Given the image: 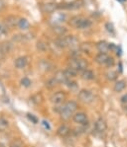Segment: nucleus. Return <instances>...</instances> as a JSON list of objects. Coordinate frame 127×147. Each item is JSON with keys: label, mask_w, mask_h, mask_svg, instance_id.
Instances as JSON below:
<instances>
[{"label": "nucleus", "mask_w": 127, "mask_h": 147, "mask_svg": "<svg viewBox=\"0 0 127 147\" xmlns=\"http://www.w3.org/2000/svg\"><path fill=\"white\" fill-rule=\"evenodd\" d=\"M10 49H11V45H10V43H7V42L0 43V58L5 57L10 51Z\"/></svg>", "instance_id": "nucleus-11"}, {"label": "nucleus", "mask_w": 127, "mask_h": 147, "mask_svg": "<svg viewBox=\"0 0 127 147\" xmlns=\"http://www.w3.org/2000/svg\"><path fill=\"white\" fill-rule=\"evenodd\" d=\"M40 67H41V69H43V70H45V71H50L53 66H52V64L49 61L43 60V61L40 63Z\"/></svg>", "instance_id": "nucleus-24"}, {"label": "nucleus", "mask_w": 127, "mask_h": 147, "mask_svg": "<svg viewBox=\"0 0 127 147\" xmlns=\"http://www.w3.org/2000/svg\"><path fill=\"white\" fill-rule=\"evenodd\" d=\"M91 47H90L89 44H83L81 47V51H85V53H89Z\"/></svg>", "instance_id": "nucleus-31"}, {"label": "nucleus", "mask_w": 127, "mask_h": 147, "mask_svg": "<svg viewBox=\"0 0 127 147\" xmlns=\"http://www.w3.org/2000/svg\"><path fill=\"white\" fill-rule=\"evenodd\" d=\"M105 29H106V31L108 32V33H110V34L114 33V27H113V25L111 23L105 24Z\"/></svg>", "instance_id": "nucleus-30"}, {"label": "nucleus", "mask_w": 127, "mask_h": 147, "mask_svg": "<svg viewBox=\"0 0 127 147\" xmlns=\"http://www.w3.org/2000/svg\"><path fill=\"white\" fill-rule=\"evenodd\" d=\"M109 57L107 55V53H99L98 55H96L95 57V61L97 62V63L99 64H103V65H105L107 62V60H108Z\"/></svg>", "instance_id": "nucleus-15"}, {"label": "nucleus", "mask_w": 127, "mask_h": 147, "mask_svg": "<svg viewBox=\"0 0 127 147\" xmlns=\"http://www.w3.org/2000/svg\"><path fill=\"white\" fill-rule=\"evenodd\" d=\"M81 49H73L72 53H71V57H72V58H79L81 57Z\"/></svg>", "instance_id": "nucleus-28"}, {"label": "nucleus", "mask_w": 127, "mask_h": 147, "mask_svg": "<svg viewBox=\"0 0 127 147\" xmlns=\"http://www.w3.org/2000/svg\"><path fill=\"white\" fill-rule=\"evenodd\" d=\"M57 85H58V82L56 81L54 77L46 82V87L47 88H50V89H52V88H54V87H56Z\"/></svg>", "instance_id": "nucleus-26"}, {"label": "nucleus", "mask_w": 127, "mask_h": 147, "mask_svg": "<svg viewBox=\"0 0 127 147\" xmlns=\"http://www.w3.org/2000/svg\"><path fill=\"white\" fill-rule=\"evenodd\" d=\"M67 96H66V93L63 92V91H58V92L54 93L51 97V102L55 105H61L65 102L66 100Z\"/></svg>", "instance_id": "nucleus-6"}, {"label": "nucleus", "mask_w": 127, "mask_h": 147, "mask_svg": "<svg viewBox=\"0 0 127 147\" xmlns=\"http://www.w3.org/2000/svg\"><path fill=\"white\" fill-rule=\"evenodd\" d=\"M9 147H23V144H22V142H21V141L17 140V141L13 142V143Z\"/></svg>", "instance_id": "nucleus-36"}, {"label": "nucleus", "mask_w": 127, "mask_h": 147, "mask_svg": "<svg viewBox=\"0 0 127 147\" xmlns=\"http://www.w3.org/2000/svg\"><path fill=\"white\" fill-rule=\"evenodd\" d=\"M120 102L122 104H127V93L126 94H124L123 96L120 98Z\"/></svg>", "instance_id": "nucleus-37"}, {"label": "nucleus", "mask_w": 127, "mask_h": 147, "mask_svg": "<svg viewBox=\"0 0 127 147\" xmlns=\"http://www.w3.org/2000/svg\"><path fill=\"white\" fill-rule=\"evenodd\" d=\"M67 86H68L69 88H71V89H74V88H76L77 87V83L75 81H73L72 79H70V80H68L67 81Z\"/></svg>", "instance_id": "nucleus-32"}, {"label": "nucleus", "mask_w": 127, "mask_h": 147, "mask_svg": "<svg viewBox=\"0 0 127 147\" xmlns=\"http://www.w3.org/2000/svg\"><path fill=\"white\" fill-rule=\"evenodd\" d=\"M94 128H95V130L99 133L104 132L107 128V124H106V122H105L104 118H99L98 120H96L95 124H94Z\"/></svg>", "instance_id": "nucleus-7"}, {"label": "nucleus", "mask_w": 127, "mask_h": 147, "mask_svg": "<svg viewBox=\"0 0 127 147\" xmlns=\"http://www.w3.org/2000/svg\"><path fill=\"white\" fill-rule=\"evenodd\" d=\"M58 8H59L58 4L51 2V3L43 4V5H42V11L44 13H53V12H55Z\"/></svg>", "instance_id": "nucleus-10"}, {"label": "nucleus", "mask_w": 127, "mask_h": 147, "mask_svg": "<svg viewBox=\"0 0 127 147\" xmlns=\"http://www.w3.org/2000/svg\"><path fill=\"white\" fill-rule=\"evenodd\" d=\"M28 118H29V120H31V122H33L34 124H37L38 122V118H36L34 114H28Z\"/></svg>", "instance_id": "nucleus-35"}, {"label": "nucleus", "mask_w": 127, "mask_h": 147, "mask_svg": "<svg viewBox=\"0 0 127 147\" xmlns=\"http://www.w3.org/2000/svg\"><path fill=\"white\" fill-rule=\"evenodd\" d=\"M105 65L108 66V67H112V66L114 65V59H113L112 57H109L108 60H107V62H106V64H105Z\"/></svg>", "instance_id": "nucleus-34"}, {"label": "nucleus", "mask_w": 127, "mask_h": 147, "mask_svg": "<svg viewBox=\"0 0 127 147\" xmlns=\"http://www.w3.org/2000/svg\"><path fill=\"white\" fill-rule=\"evenodd\" d=\"M17 26H18L21 30L26 31V30H28L30 28V23L28 22L27 19L21 18V19H19V20H18V24H17Z\"/></svg>", "instance_id": "nucleus-18"}, {"label": "nucleus", "mask_w": 127, "mask_h": 147, "mask_svg": "<svg viewBox=\"0 0 127 147\" xmlns=\"http://www.w3.org/2000/svg\"><path fill=\"white\" fill-rule=\"evenodd\" d=\"M71 132V128L66 124H63L57 129V134L60 136V137H66L70 134Z\"/></svg>", "instance_id": "nucleus-14"}, {"label": "nucleus", "mask_w": 127, "mask_h": 147, "mask_svg": "<svg viewBox=\"0 0 127 147\" xmlns=\"http://www.w3.org/2000/svg\"><path fill=\"white\" fill-rule=\"evenodd\" d=\"M54 78H55L56 81L58 82V84H66L67 81L70 80L68 78V76L66 75V73H65V70L58 71V72L55 74V76H54Z\"/></svg>", "instance_id": "nucleus-8"}, {"label": "nucleus", "mask_w": 127, "mask_h": 147, "mask_svg": "<svg viewBox=\"0 0 127 147\" xmlns=\"http://www.w3.org/2000/svg\"><path fill=\"white\" fill-rule=\"evenodd\" d=\"M118 77V74L116 71H113V70H110L109 72L106 73V78L109 80V81H114V80L117 79Z\"/></svg>", "instance_id": "nucleus-25"}, {"label": "nucleus", "mask_w": 127, "mask_h": 147, "mask_svg": "<svg viewBox=\"0 0 127 147\" xmlns=\"http://www.w3.org/2000/svg\"><path fill=\"white\" fill-rule=\"evenodd\" d=\"M6 33H7V28L4 25H2V24H0V38L2 36H4Z\"/></svg>", "instance_id": "nucleus-33"}, {"label": "nucleus", "mask_w": 127, "mask_h": 147, "mask_svg": "<svg viewBox=\"0 0 127 147\" xmlns=\"http://www.w3.org/2000/svg\"><path fill=\"white\" fill-rule=\"evenodd\" d=\"M65 40H66V44L67 47H71L73 49H77V45H79V41L75 36H67L65 37Z\"/></svg>", "instance_id": "nucleus-13"}, {"label": "nucleus", "mask_w": 127, "mask_h": 147, "mask_svg": "<svg viewBox=\"0 0 127 147\" xmlns=\"http://www.w3.org/2000/svg\"><path fill=\"white\" fill-rule=\"evenodd\" d=\"M73 120H74V122L77 124H81V125L89 124V118H87V114L85 113H83V112H79V113L74 114Z\"/></svg>", "instance_id": "nucleus-5"}, {"label": "nucleus", "mask_w": 127, "mask_h": 147, "mask_svg": "<svg viewBox=\"0 0 127 147\" xmlns=\"http://www.w3.org/2000/svg\"><path fill=\"white\" fill-rule=\"evenodd\" d=\"M96 47L99 51V53H106L107 51H109L108 49V43L104 42V41H101V42H98L97 45H96Z\"/></svg>", "instance_id": "nucleus-17"}, {"label": "nucleus", "mask_w": 127, "mask_h": 147, "mask_svg": "<svg viewBox=\"0 0 127 147\" xmlns=\"http://www.w3.org/2000/svg\"><path fill=\"white\" fill-rule=\"evenodd\" d=\"M15 67L18 69H23L27 66L28 64V57H18L14 62Z\"/></svg>", "instance_id": "nucleus-12"}, {"label": "nucleus", "mask_w": 127, "mask_h": 147, "mask_svg": "<svg viewBox=\"0 0 127 147\" xmlns=\"http://www.w3.org/2000/svg\"><path fill=\"white\" fill-rule=\"evenodd\" d=\"M55 44L60 49H65V47H68L66 44V40H65V37H61V38H58L55 41Z\"/></svg>", "instance_id": "nucleus-23"}, {"label": "nucleus", "mask_w": 127, "mask_h": 147, "mask_svg": "<svg viewBox=\"0 0 127 147\" xmlns=\"http://www.w3.org/2000/svg\"><path fill=\"white\" fill-rule=\"evenodd\" d=\"M5 7H6L5 1H4V0H0V11H2Z\"/></svg>", "instance_id": "nucleus-39"}, {"label": "nucleus", "mask_w": 127, "mask_h": 147, "mask_svg": "<svg viewBox=\"0 0 127 147\" xmlns=\"http://www.w3.org/2000/svg\"><path fill=\"white\" fill-rule=\"evenodd\" d=\"M117 49V47H116V45H114V44H112V43H111V44H108V49L109 51H115V49Z\"/></svg>", "instance_id": "nucleus-38"}, {"label": "nucleus", "mask_w": 127, "mask_h": 147, "mask_svg": "<svg viewBox=\"0 0 127 147\" xmlns=\"http://www.w3.org/2000/svg\"><path fill=\"white\" fill-rule=\"evenodd\" d=\"M43 124H44V126L46 127V128L50 129V125H49L48 122H45V120H44V122H43Z\"/></svg>", "instance_id": "nucleus-40"}, {"label": "nucleus", "mask_w": 127, "mask_h": 147, "mask_svg": "<svg viewBox=\"0 0 127 147\" xmlns=\"http://www.w3.org/2000/svg\"><path fill=\"white\" fill-rule=\"evenodd\" d=\"M18 20L19 19L16 16H8L4 20V26L6 28H14L18 24Z\"/></svg>", "instance_id": "nucleus-9"}, {"label": "nucleus", "mask_w": 127, "mask_h": 147, "mask_svg": "<svg viewBox=\"0 0 127 147\" xmlns=\"http://www.w3.org/2000/svg\"><path fill=\"white\" fill-rule=\"evenodd\" d=\"M37 47H38V49H40L41 51H47V49H48V45H47L46 43L39 42Z\"/></svg>", "instance_id": "nucleus-29"}, {"label": "nucleus", "mask_w": 127, "mask_h": 147, "mask_svg": "<svg viewBox=\"0 0 127 147\" xmlns=\"http://www.w3.org/2000/svg\"><path fill=\"white\" fill-rule=\"evenodd\" d=\"M79 99L83 103L85 104H90L94 101V95L91 91L89 90H81L79 93Z\"/></svg>", "instance_id": "nucleus-4"}, {"label": "nucleus", "mask_w": 127, "mask_h": 147, "mask_svg": "<svg viewBox=\"0 0 127 147\" xmlns=\"http://www.w3.org/2000/svg\"><path fill=\"white\" fill-rule=\"evenodd\" d=\"M70 24L73 27L77 28L79 30H85V29H89L91 26V21L89 19L83 18L81 16H75L71 19Z\"/></svg>", "instance_id": "nucleus-2"}, {"label": "nucleus", "mask_w": 127, "mask_h": 147, "mask_svg": "<svg viewBox=\"0 0 127 147\" xmlns=\"http://www.w3.org/2000/svg\"><path fill=\"white\" fill-rule=\"evenodd\" d=\"M77 110V103L76 101H68L63 106H61L59 114L64 120H68L74 116L75 112Z\"/></svg>", "instance_id": "nucleus-1"}, {"label": "nucleus", "mask_w": 127, "mask_h": 147, "mask_svg": "<svg viewBox=\"0 0 127 147\" xmlns=\"http://www.w3.org/2000/svg\"><path fill=\"white\" fill-rule=\"evenodd\" d=\"M69 68L74 69L77 72H81L87 68V61L83 58H72L69 62Z\"/></svg>", "instance_id": "nucleus-3"}, {"label": "nucleus", "mask_w": 127, "mask_h": 147, "mask_svg": "<svg viewBox=\"0 0 127 147\" xmlns=\"http://www.w3.org/2000/svg\"><path fill=\"white\" fill-rule=\"evenodd\" d=\"M31 84H32V81L28 78V77H24V78L21 79V85H22L23 87L28 88V87L31 86Z\"/></svg>", "instance_id": "nucleus-27"}, {"label": "nucleus", "mask_w": 127, "mask_h": 147, "mask_svg": "<svg viewBox=\"0 0 127 147\" xmlns=\"http://www.w3.org/2000/svg\"><path fill=\"white\" fill-rule=\"evenodd\" d=\"M94 77H95L94 73L91 70H89V69H85V70L81 71V78L83 80L89 81V80H93Z\"/></svg>", "instance_id": "nucleus-16"}, {"label": "nucleus", "mask_w": 127, "mask_h": 147, "mask_svg": "<svg viewBox=\"0 0 127 147\" xmlns=\"http://www.w3.org/2000/svg\"><path fill=\"white\" fill-rule=\"evenodd\" d=\"M9 127V122L6 118H0V132H4Z\"/></svg>", "instance_id": "nucleus-22"}, {"label": "nucleus", "mask_w": 127, "mask_h": 147, "mask_svg": "<svg viewBox=\"0 0 127 147\" xmlns=\"http://www.w3.org/2000/svg\"><path fill=\"white\" fill-rule=\"evenodd\" d=\"M30 100H31V102L33 103L34 105H40V104L43 102L44 98H43V96H42L41 93H37V94L33 95V96L30 98Z\"/></svg>", "instance_id": "nucleus-20"}, {"label": "nucleus", "mask_w": 127, "mask_h": 147, "mask_svg": "<svg viewBox=\"0 0 127 147\" xmlns=\"http://www.w3.org/2000/svg\"><path fill=\"white\" fill-rule=\"evenodd\" d=\"M53 31L55 32L57 35H59V36L63 37L65 34L67 33V29L63 26H60V25H56L53 27Z\"/></svg>", "instance_id": "nucleus-21"}, {"label": "nucleus", "mask_w": 127, "mask_h": 147, "mask_svg": "<svg viewBox=\"0 0 127 147\" xmlns=\"http://www.w3.org/2000/svg\"><path fill=\"white\" fill-rule=\"evenodd\" d=\"M125 87H126V82L124 81V80H119V81H117L115 83L113 89H114L115 92L119 93V92H121V91H123L124 89H125Z\"/></svg>", "instance_id": "nucleus-19"}]
</instances>
